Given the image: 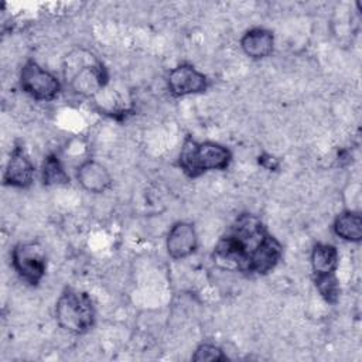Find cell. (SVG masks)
Wrapping results in <instances>:
<instances>
[{
  "mask_svg": "<svg viewBox=\"0 0 362 362\" xmlns=\"http://www.w3.org/2000/svg\"><path fill=\"white\" fill-rule=\"evenodd\" d=\"M283 257V245L255 214L235 218L212 250L214 263L246 277L269 274Z\"/></svg>",
  "mask_w": 362,
  "mask_h": 362,
  "instance_id": "1",
  "label": "cell"
},
{
  "mask_svg": "<svg viewBox=\"0 0 362 362\" xmlns=\"http://www.w3.org/2000/svg\"><path fill=\"white\" fill-rule=\"evenodd\" d=\"M62 76L72 93L90 100L110 82L105 64L86 48H74L65 54Z\"/></svg>",
  "mask_w": 362,
  "mask_h": 362,
  "instance_id": "2",
  "label": "cell"
},
{
  "mask_svg": "<svg viewBox=\"0 0 362 362\" xmlns=\"http://www.w3.org/2000/svg\"><path fill=\"white\" fill-rule=\"evenodd\" d=\"M232 163V153L223 144L215 141H197L185 137L180 154L178 167L188 178H198L209 171H225Z\"/></svg>",
  "mask_w": 362,
  "mask_h": 362,
  "instance_id": "3",
  "label": "cell"
},
{
  "mask_svg": "<svg viewBox=\"0 0 362 362\" xmlns=\"http://www.w3.org/2000/svg\"><path fill=\"white\" fill-rule=\"evenodd\" d=\"M96 311L90 296L74 287H65L55 303L57 324L66 332L83 335L95 325Z\"/></svg>",
  "mask_w": 362,
  "mask_h": 362,
  "instance_id": "4",
  "label": "cell"
},
{
  "mask_svg": "<svg viewBox=\"0 0 362 362\" xmlns=\"http://www.w3.org/2000/svg\"><path fill=\"white\" fill-rule=\"evenodd\" d=\"M11 266L21 281L28 286H38L47 272L44 247L34 240L17 243L11 250Z\"/></svg>",
  "mask_w": 362,
  "mask_h": 362,
  "instance_id": "5",
  "label": "cell"
},
{
  "mask_svg": "<svg viewBox=\"0 0 362 362\" xmlns=\"http://www.w3.org/2000/svg\"><path fill=\"white\" fill-rule=\"evenodd\" d=\"M18 83L24 93L38 102L54 100L61 92L59 79L34 59L25 61L21 66Z\"/></svg>",
  "mask_w": 362,
  "mask_h": 362,
  "instance_id": "6",
  "label": "cell"
},
{
  "mask_svg": "<svg viewBox=\"0 0 362 362\" xmlns=\"http://www.w3.org/2000/svg\"><path fill=\"white\" fill-rule=\"evenodd\" d=\"M167 86L173 96L182 98L188 95L204 93L209 86V79L194 65L180 64L168 72Z\"/></svg>",
  "mask_w": 362,
  "mask_h": 362,
  "instance_id": "7",
  "label": "cell"
},
{
  "mask_svg": "<svg viewBox=\"0 0 362 362\" xmlns=\"http://www.w3.org/2000/svg\"><path fill=\"white\" fill-rule=\"evenodd\" d=\"M35 175V167L24 146L16 143L3 173V184L13 188H28Z\"/></svg>",
  "mask_w": 362,
  "mask_h": 362,
  "instance_id": "8",
  "label": "cell"
},
{
  "mask_svg": "<svg viewBox=\"0 0 362 362\" xmlns=\"http://www.w3.org/2000/svg\"><path fill=\"white\" fill-rule=\"evenodd\" d=\"M165 247L167 253L174 260L185 259L195 253L198 249V233L194 223L187 221L175 222L167 233Z\"/></svg>",
  "mask_w": 362,
  "mask_h": 362,
  "instance_id": "9",
  "label": "cell"
},
{
  "mask_svg": "<svg viewBox=\"0 0 362 362\" xmlns=\"http://www.w3.org/2000/svg\"><path fill=\"white\" fill-rule=\"evenodd\" d=\"M76 181L90 194H103L113 185L109 170L96 160H86L76 168Z\"/></svg>",
  "mask_w": 362,
  "mask_h": 362,
  "instance_id": "10",
  "label": "cell"
},
{
  "mask_svg": "<svg viewBox=\"0 0 362 362\" xmlns=\"http://www.w3.org/2000/svg\"><path fill=\"white\" fill-rule=\"evenodd\" d=\"M310 262L314 281L337 277L335 272L339 264V253L334 245L322 242L315 243L311 250Z\"/></svg>",
  "mask_w": 362,
  "mask_h": 362,
  "instance_id": "11",
  "label": "cell"
},
{
  "mask_svg": "<svg viewBox=\"0 0 362 362\" xmlns=\"http://www.w3.org/2000/svg\"><path fill=\"white\" fill-rule=\"evenodd\" d=\"M92 102L100 113L115 119H123L133 110L132 99L122 93V89L112 88L110 82L92 99Z\"/></svg>",
  "mask_w": 362,
  "mask_h": 362,
  "instance_id": "12",
  "label": "cell"
},
{
  "mask_svg": "<svg viewBox=\"0 0 362 362\" xmlns=\"http://www.w3.org/2000/svg\"><path fill=\"white\" fill-rule=\"evenodd\" d=\"M240 48L252 59L267 58L274 49V35L263 27L250 28L242 35Z\"/></svg>",
  "mask_w": 362,
  "mask_h": 362,
  "instance_id": "13",
  "label": "cell"
},
{
  "mask_svg": "<svg viewBox=\"0 0 362 362\" xmlns=\"http://www.w3.org/2000/svg\"><path fill=\"white\" fill-rule=\"evenodd\" d=\"M334 233L345 240L358 243L362 239V218L359 212L355 211H344L337 215L332 223Z\"/></svg>",
  "mask_w": 362,
  "mask_h": 362,
  "instance_id": "14",
  "label": "cell"
},
{
  "mask_svg": "<svg viewBox=\"0 0 362 362\" xmlns=\"http://www.w3.org/2000/svg\"><path fill=\"white\" fill-rule=\"evenodd\" d=\"M41 178H42V184L47 187L69 184V175L65 171L59 157L54 153L48 154L44 158L42 167H41Z\"/></svg>",
  "mask_w": 362,
  "mask_h": 362,
  "instance_id": "15",
  "label": "cell"
},
{
  "mask_svg": "<svg viewBox=\"0 0 362 362\" xmlns=\"http://www.w3.org/2000/svg\"><path fill=\"white\" fill-rule=\"evenodd\" d=\"M191 359L195 362H222L228 359V355L218 345L202 342L195 348Z\"/></svg>",
  "mask_w": 362,
  "mask_h": 362,
  "instance_id": "16",
  "label": "cell"
},
{
  "mask_svg": "<svg viewBox=\"0 0 362 362\" xmlns=\"http://www.w3.org/2000/svg\"><path fill=\"white\" fill-rule=\"evenodd\" d=\"M259 163H260L263 167H266L267 170H276V168L279 167V163H277L276 158L272 157V156H262V157H259Z\"/></svg>",
  "mask_w": 362,
  "mask_h": 362,
  "instance_id": "17",
  "label": "cell"
}]
</instances>
